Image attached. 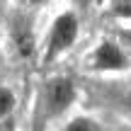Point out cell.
I'll return each instance as SVG.
<instances>
[{
    "label": "cell",
    "instance_id": "6da1fadb",
    "mask_svg": "<svg viewBox=\"0 0 131 131\" xmlns=\"http://www.w3.org/2000/svg\"><path fill=\"white\" fill-rule=\"evenodd\" d=\"M75 37H78V19L73 12H63L56 17L49 34V49H46V58H56L58 53H63L68 46H73Z\"/></svg>",
    "mask_w": 131,
    "mask_h": 131
},
{
    "label": "cell",
    "instance_id": "7a4b0ae2",
    "mask_svg": "<svg viewBox=\"0 0 131 131\" xmlns=\"http://www.w3.org/2000/svg\"><path fill=\"white\" fill-rule=\"evenodd\" d=\"M73 100H75V88H73L70 80L58 78L51 83V88H49V112L51 114L66 112L73 104Z\"/></svg>",
    "mask_w": 131,
    "mask_h": 131
},
{
    "label": "cell",
    "instance_id": "3957f363",
    "mask_svg": "<svg viewBox=\"0 0 131 131\" xmlns=\"http://www.w3.org/2000/svg\"><path fill=\"white\" fill-rule=\"evenodd\" d=\"M95 68L100 70H122L126 68V56L114 41H102L95 51Z\"/></svg>",
    "mask_w": 131,
    "mask_h": 131
},
{
    "label": "cell",
    "instance_id": "277c9868",
    "mask_svg": "<svg viewBox=\"0 0 131 131\" xmlns=\"http://www.w3.org/2000/svg\"><path fill=\"white\" fill-rule=\"evenodd\" d=\"M66 131H102L97 126V122H92V119L88 117H75L73 122L66 126Z\"/></svg>",
    "mask_w": 131,
    "mask_h": 131
},
{
    "label": "cell",
    "instance_id": "5b68a950",
    "mask_svg": "<svg viewBox=\"0 0 131 131\" xmlns=\"http://www.w3.org/2000/svg\"><path fill=\"white\" fill-rule=\"evenodd\" d=\"M12 107H15V97H12V92H10L7 88H0V119H3L5 114L12 112Z\"/></svg>",
    "mask_w": 131,
    "mask_h": 131
},
{
    "label": "cell",
    "instance_id": "8992f818",
    "mask_svg": "<svg viewBox=\"0 0 131 131\" xmlns=\"http://www.w3.org/2000/svg\"><path fill=\"white\" fill-rule=\"evenodd\" d=\"M114 15L119 17H131V0H114Z\"/></svg>",
    "mask_w": 131,
    "mask_h": 131
},
{
    "label": "cell",
    "instance_id": "52a82bcc",
    "mask_svg": "<svg viewBox=\"0 0 131 131\" xmlns=\"http://www.w3.org/2000/svg\"><path fill=\"white\" fill-rule=\"evenodd\" d=\"M124 39H126V41L131 44V29H129V32H124Z\"/></svg>",
    "mask_w": 131,
    "mask_h": 131
},
{
    "label": "cell",
    "instance_id": "ba28073f",
    "mask_svg": "<svg viewBox=\"0 0 131 131\" xmlns=\"http://www.w3.org/2000/svg\"><path fill=\"white\" fill-rule=\"evenodd\" d=\"M27 3H46V0H27Z\"/></svg>",
    "mask_w": 131,
    "mask_h": 131
},
{
    "label": "cell",
    "instance_id": "9c48e42d",
    "mask_svg": "<svg viewBox=\"0 0 131 131\" xmlns=\"http://www.w3.org/2000/svg\"><path fill=\"white\" fill-rule=\"evenodd\" d=\"M126 104H129V109H131V95H129V100H126Z\"/></svg>",
    "mask_w": 131,
    "mask_h": 131
},
{
    "label": "cell",
    "instance_id": "30bf717a",
    "mask_svg": "<svg viewBox=\"0 0 131 131\" xmlns=\"http://www.w3.org/2000/svg\"><path fill=\"white\" fill-rule=\"evenodd\" d=\"M75 3H80V5H85V3H88V0H75Z\"/></svg>",
    "mask_w": 131,
    "mask_h": 131
}]
</instances>
